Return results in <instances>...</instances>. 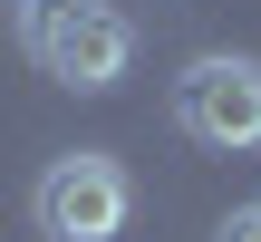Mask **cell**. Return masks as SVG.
<instances>
[{
  "label": "cell",
  "mask_w": 261,
  "mask_h": 242,
  "mask_svg": "<svg viewBox=\"0 0 261 242\" xmlns=\"http://www.w3.org/2000/svg\"><path fill=\"white\" fill-rule=\"evenodd\" d=\"M174 126L194 136V146H213V155H242L261 146V58H194L184 78H174Z\"/></svg>",
  "instance_id": "2"
},
{
  "label": "cell",
  "mask_w": 261,
  "mask_h": 242,
  "mask_svg": "<svg viewBox=\"0 0 261 242\" xmlns=\"http://www.w3.org/2000/svg\"><path fill=\"white\" fill-rule=\"evenodd\" d=\"M39 68L58 78V87H77V97H107L126 68H136V19L107 0V10H87V19H68L48 49H39Z\"/></svg>",
  "instance_id": "3"
},
{
  "label": "cell",
  "mask_w": 261,
  "mask_h": 242,
  "mask_svg": "<svg viewBox=\"0 0 261 242\" xmlns=\"http://www.w3.org/2000/svg\"><path fill=\"white\" fill-rule=\"evenodd\" d=\"M29 213H39L48 242H116L126 213H136V184H126V165L107 146H77V155H58L29 184Z\"/></svg>",
  "instance_id": "1"
},
{
  "label": "cell",
  "mask_w": 261,
  "mask_h": 242,
  "mask_svg": "<svg viewBox=\"0 0 261 242\" xmlns=\"http://www.w3.org/2000/svg\"><path fill=\"white\" fill-rule=\"evenodd\" d=\"M213 242H261V204H242V213H223V233Z\"/></svg>",
  "instance_id": "5"
},
{
  "label": "cell",
  "mask_w": 261,
  "mask_h": 242,
  "mask_svg": "<svg viewBox=\"0 0 261 242\" xmlns=\"http://www.w3.org/2000/svg\"><path fill=\"white\" fill-rule=\"evenodd\" d=\"M87 10H107V0H19V39H29V58H39L68 19H87Z\"/></svg>",
  "instance_id": "4"
}]
</instances>
